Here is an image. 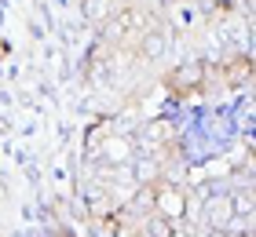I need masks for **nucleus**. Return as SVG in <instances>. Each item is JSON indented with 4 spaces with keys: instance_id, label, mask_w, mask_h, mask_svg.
Segmentation results:
<instances>
[{
    "instance_id": "f257e3e1",
    "label": "nucleus",
    "mask_w": 256,
    "mask_h": 237,
    "mask_svg": "<svg viewBox=\"0 0 256 237\" xmlns=\"http://www.w3.org/2000/svg\"><path fill=\"white\" fill-rule=\"evenodd\" d=\"M154 216L168 219V223H180L187 216V194L172 183H154Z\"/></svg>"
},
{
    "instance_id": "f03ea898",
    "label": "nucleus",
    "mask_w": 256,
    "mask_h": 237,
    "mask_svg": "<svg viewBox=\"0 0 256 237\" xmlns=\"http://www.w3.org/2000/svg\"><path fill=\"white\" fill-rule=\"evenodd\" d=\"M202 84H205V66L202 62H187V66L168 73V88H176V91H198Z\"/></svg>"
},
{
    "instance_id": "7ed1b4c3",
    "label": "nucleus",
    "mask_w": 256,
    "mask_h": 237,
    "mask_svg": "<svg viewBox=\"0 0 256 237\" xmlns=\"http://www.w3.org/2000/svg\"><path fill=\"white\" fill-rule=\"evenodd\" d=\"M205 219L212 223V230H230L234 227V197H212Z\"/></svg>"
},
{
    "instance_id": "20e7f679",
    "label": "nucleus",
    "mask_w": 256,
    "mask_h": 237,
    "mask_svg": "<svg viewBox=\"0 0 256 237\" xmlns=\"http://www.w3.org/2000/svg\"><path fill=\"white\" fill-rule=\"evenodd\" d=\"M224 77L230 80V84L246 80V77H249V58H227V66H224Z\"/></svg>"
},
{
    "instance_id": "39448f33",
    "label": "nucleus",
    "mask_w": 256,
    "mask_h": 237,
    "mask_svg": "<svg viewBox=\"0 0 256 237\" xmlns=\"http://www.w3.org/2000/svg\"><path fill=\"white\" fill-rule=\"evenodd\" d=\"M106 132H110L106 124H96V128H92V132H88V139H84V146H88L92 153H96V150H99V142H102V135H106Z\"/></svg>"
},
{
    "instance_id": "423d86ee",
    "label": "nucleus",
    "mask_w": 256,
    "mask_h": 237,
    "mask_svg": "<svg viewBox=\"0 0 256 237\" xmlns=\"http://www.w3.org/2000/svg\"><path fill=\"white\" fill-rule=\"evenodd\" d=\"M146 51H150V55H158V51H161V40H158V37H150V40H146Z\"/></svg>"
}]
</instances>
